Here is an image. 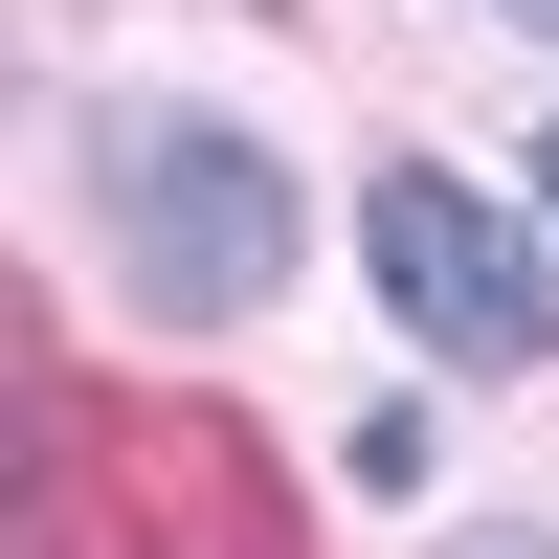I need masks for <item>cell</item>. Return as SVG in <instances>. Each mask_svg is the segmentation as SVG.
<instances>
[{"label":"cell","mask_w":559,"mask_h":559,"mask_svg":"<svg viewBox=\"0 0 559 559\" xmlns=\"http://www.w3.org/2000/svg\"><path fill=\"white\" fill-rule=\"evenodd\" d=\"M112 224H134V269H157L179 313H247L269 269H292V179H269L247 134H202V112H112Z\"/></svg>","instance_id":"cell-1"},{"label":"cell","mask_w":559,"mask_h":559,"mask_svg":"<svg viewBox=\"0 0 559 559\" xmlns=\"http://www.w3.org/2000/svg\"><path fill=\"white\" fill-rule=\"evenodd\" d=\"M358 247H381V292L426 313L448 358H537V336H559V269H537L515 224L471 202V179H426V157H403L381 202H358Z\"/></svg>","instance_id":"cell-2"},{"label":"cell","mask_w":559,"mask_h":559,"mask_svg":"<svg viewBox=\"0 0 559 559\" xmlns=\"http://www.w3.org/2000/svg\"><path fill=\"white\" fill-rule=\"evenodd\" d=\"M537 202H559V134H537Z\"/></svg>","instance_id":"cell-3"},{"label":"cell","mask_w":559,"mask_h":559,"mask_svg":"<svg viewBox=\"0 0 559 559\" xmlns=\"http://www.w3.org/2000/svg\"><path fill=\"white\" fill-rule=\"evenodd\" d=\"M515 23H559V0H515Z\"/></svg>","instance_id":"cell-4"}]
</instances>
